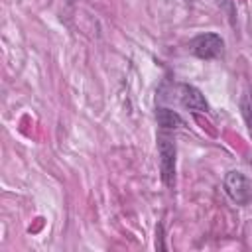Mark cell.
<instances>
[{
  "mask_svg": "<svg viewBox=\"0 0 252 252\" xmlns=\"http://www.w3.org/2000/svg\"><path fill=\"white\" fill-rule=\"evenodd\" d=\"M158 154H159L161 181L167 187H173L175 185V144L169 136L165 134L158 136Z\"/></svg>",
  "mask_w": 252,
  "mask_h": 252,
  "instance_id": "obj_1",
  "label": "cell"
},
{
  "mask_svg": "<svg viewBox=\"0 0 252 252\" xmlns=\"http://www.w3.org/2000/svg\"><path fill=\"white\" fill-rule=\"evenodd\" d=\"M189 49L193 55L201 57V59H217L222 55L224 49V41L219 33H199L191 39Z\"/></svg>",
  "mask_w": 252,
  "mask_h": 252,
  "instance_id": "obj_2",
  "label": "cell"
},
{
  "mask_svg": "<svg viewBox=\"0 0 252 252\" xmlns=\"http://www.w3.org/2000/svg\"><path fill=\"white\" fill-rule=\"evenodd\" d=\"M224 191L236 205H248L252 201V183L240 171H228L224 175Z\"/></svg>",
  "mask_w": 252,
  "mask_h": 252,
  "instance_id": "obj_3",
  "label": "cell"
},
{
  "mask_svg": "<svg viewBox=\"0 0 252 252\" xmlns=\"http://www.w3.org/2000/svg\"><path fill=\"white\" fill-rule=\"evenodd\" d=\"M179 102L193 112H209V104L203 93L193 85H179Z\"/></svg>",
  "mask_w": 252,
  "mask_h": 252,
  "instance_id": "obj_4",
  "label": "cell"
},
{
  "mask_svg": "<svg viewBox=\"0 0 252 252\" xmlns=\"http://www.w3.org/2000/svg\"><path fill=\"white\" fill-rule=\"evenodd\" d=\"M156 120L165 130H175V128L183 126V118L175 110H169V108H158L156 110Z\"/></svg>",
  "mask_w": 252,
  "mask_h": 252,
  "instance_id": "obj_5",
  "label": "cell"
},
{
  "mask_svg": "<svg viewBox=\"0 0 252 252\" xmlns=\"http://www.w3.org/2000/svg\"><path fill=\"white\" fill-rule=\"evenodd\" d=\"M240 110H242V116L248 124V128L252 130V91H246L242 94V100H240Z\"/></svg>",
  "mask_w": 252,
  "mask_h": 252,
  "instance_id": "obj_6",
  "label": "cell"
},
{
  "mask_svg": "<svg viewBox=\"0 0 252 252\" xmlns=\"http://www.w3.org/2000/svg\"><path fill=\"white\" fill-rule=\"evenodd\" d=\"M217 2H226V0H217Z\"/></svg>",
  "mask_w": 252,
  "mask_h": 252,
  "instance_id": "obj_7",
  "label": "cell"
}]
</instances>
